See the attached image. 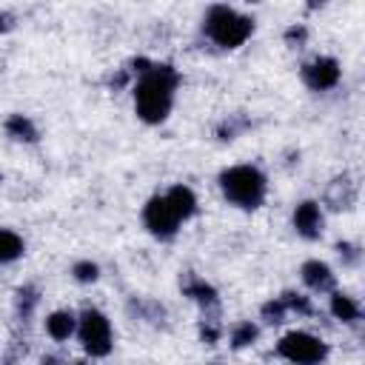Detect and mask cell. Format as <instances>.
Wrapping results in <instances>:
<instances>
[{"label": "cell", "instance_id": "6da1fadb", "mask_svg": "<svg viewBox=\"0 0 365 365\" xmlns=\"http://www.w3.org/2000/svg\"><path fill=\"white\" fill-rule=\"evenodd\" d=\"M180 77L171 66H148L134 88V108L143 123H163L174 103V88Z\"/></svg>", "mask_w": 365, "mask_h": 365}, {"label": "cell", "instance_id": "7a4b0ae2", "mask_svg": "<svg viewBox=\"0 0 365 365\" xmlns=\"http://www.w3.org/2000/svg\"><path fill=\"white\" fill-rule=\"evenodd\" d=\"M222 194L240 208H257L265 197V177L254 165H234L220 174Z\"/></svg>", "mask_w": 365, "mask_h": 365}, {"label": "cell", "instance_id": "3957f363", "mask_svg": "<svg viewBox=\"0 0 365 365\" xmlns=\"http://www.w3.org/2000/svg\"><path fill=\"white\" fill-rule=\"evenodd\" d=\"M205 31L217 46L237 48L251 37L254 23H251V17H245L228 6H211L205 14Z\"/></svg>", "mask_w": 365, "mask_h": 365}, {"label": "cell", "instance_id": "277c9868", "mask_svg": "<svg viewBox=\"0 0 365 365\" xmlns=\"http://www.w3.org/2000/svg\"><path fill=\"white\" fill-rule=\"evenodd\" d=\"M277 354L294 365H319L328 356V345L305 331H291L277 342Z\"/></svg>", "mask_w": 365, "mask_h": 365}, {"label": "cell", "instance_id": "5b68a950", "mask_svg": "<svg viewBox=\"0 0 365 365\" xmlns=\"http://www.w3.org/2000/svg\"><path fill=\"white\" fill-rule=\"evenodd\" d=\"M80 342L91 356H106L111 351V325L100 311L86 308L80 314Z\"/></svg>", "mask_w": 365, "mask_h": 365}, {"label": "cell", "instance_id": "8992f818", "mask_svg": "<svg viewBox=\"0 0 365 365\" xmlns=\"http://www.w3.org/2000/svg\"><path fill=\"white\" fill-rule=\"evenodd\" d=\"M143 222H145V228L154 234V237H160V240H171L174 234H177V217H174V211H171V205L165 202V197H151L148 202H145V208H143Z\"/></svg>", "mask_w": 365, "mask_h": 365}, {"label": "cell", "instance_id": "52a82bcc", "mask_svg": "<svg viewBox=\"0 0 365 365\" xmlns=\"http://www.w3.org/2000/svg\"><path fill=\"white\" fill-rule=\"evenodd\" d=\"M302 77L311 88L322 91V88H334L339 83V63L334 57H317L302 68Z\"/></svg>", "mask_w": 365, "mask_h": 365}, {"label": "cell", "instance_id": "ba28073f", "mask_svg": "<svg viewBox=\"0 0 365 365\" xmlns=\"http://www.w3.org/2000/svg\"><path fill=\"white\" fill-rule=\"evenodd\" d=\"M294 228L305 240H317L322 234V211H319V205L314 200H305V202L297 205V211H294Z\"/></svg>", "mask_w": 365, "mask_h": 365}, {"label": "cell", "instance_id": "9c48e42d", "mask_svg": "<svg viewBox=\"0 0 365 365\" xmlns=\"http://www.w3.org/2000/svg\"><path fill=\"white\" fill-rule=\"evenodd\" d=\"M165 202L171 205V211H174L177 220H188V217H194V211H197V197H194V191H191L188 185H174V188L165 194Z\"/></svg>", "mask_w": 365, "mask_h": 365}, {"label": "cell", "instance_id": "30bf717a", "mask_svg": "<svg viewBox=\"0 0 365 365\" xmlns=\"http://www.w3.org/2000/svg\"><path fill=\"white\" fill-rule=\"evenodd\" d=\"M302 279H305V285L314 288V291H331V288H334V274H331V268H328L325 262H319V259H308V262L302 265Z\"/></svg>", "mask_w": 365, "mask_h": 365}, {"label": "cell", "instance_id": "8fae6325", "mask_svg": "<svg viewBox=\"0 0 365 365\" xmlns=\"http://www.w3.org/2000/svg\"><path fill=\"white\" fill-rule=\"evenodd\" d=\"M74 328H77V319H74V314H68V311H54V314H48V319H46V331H48L51 339H68Z\"/></svg>", "mask_w": 365, "mask_h": 365}, {"label": "cell", "instance_id": "7c38bea8", "mask_svg": "<svg viewBox=\"0 0 365 365\" xmlns=\"http://www.w3.org/2000/svg\"><path fill=\"white\" fill-rule=\"evenodd\" d=\"M6 131H9L14 140H23V143H34V140H37L34 123H31L29 117H23V114H11V117L6 120Z\"/></svg>", "mask_w": 365, "mask_h": 365}, {"label": "cell", "instance_id": "4fadbf2b", "mask_svg": "<svg viewBox=\"0 0 365 365\" xmlns=\"http://www.w3.org/2000/svg\"><path fill=\"white\" fill-rule=\"evenodd\" d=\"M331 314L342 322H356L359 319V305L348 294H334L331 297Z\"/></svg>", "mask_w": 365, "mask_h": 365}, {"label": "cell", "instance_id": "5bb4252c", "mask_svg": "<svg viewBox=\"0 0 365 365\" xmlns=\"http://www.w3.org/2000/svg\"><path fill=\"white\" fill-rule=\"evenodd\" d=\"M23 254V240L9 231V228H0V262H11Z\"/></svg>", "mask_w": 365, "mask_h": 365}, {"label": "cell", "instance_id": "9a60e30c", "mask_svg": "<svg viewBox=\"0 0 365 365\" xmlns=\"http://www.w3.org/2000/svg\"><path fill=\"white\" fill-rule=\"evenodd\" d=\"M185 294H188L191 299H197L200 305H214V302H217V291H214L208 282H202V279L185 282Z\"/></svg>", "mask_w": 365, "mask_h": 365}, {"label": "cell", "instance_id": "2e32d148", "mask_svg": "<svg viewBox=\"0 0 365 365\" xmlns=\"http://www.w3.org/2000/svg\"><path fill=\"white\" fill-rule=\"evenodd\" d=\"M257 325L254 322H240L237 328H234V334H231V345L234 348H245V345H251L254 339H257Z\"/></svg>", "mask_w": 365, "mask_h": 365}, {"label": "cell", "instance_id": "e0dca14e", "mask_svg": "<svg viewBox=\"0 0 365 365\" xmlns=\"http://www.w3.org/2000/svg\"><path fill=\"white\" fill-rule=\"evenodd\" d=\"M34 305H37V288H34V285H23V288L17 291V311H20L23 317H29Z\"/></svg>", "mask_w": 365, "mask_h": 365}, {"label": "cell", "instance_id": "ac0fdd59", "mask_svg": "<svg viewBox=\"0 0 365 365\" xmlns=\"http://www.w3.org/2000/svg\"><path fill=\"white\" fill-rule=\"evenodd\" d=\"M71 274H74V279H77V282H94V279H97V274H100V268H97L94 262L83 259V262H74Z\"/></svg>", "mask_w": 365, "mask_h": 365}, {"label": "cell", "instance_id": "d6986e66", "mask_svg": "<svg viewBox=\"0 0 365 365\" xmlns=\"http://www.w3.org/2000/svg\"><path fill=\"white\" fill-rule=\"evenodd\" d=\"M279 299H282L285 311H299V314H311L314 311L311 302H308V297H302V294H282Z\"/></svg>", "mask_w": 365, "mask_h": 365}, {"label": "cell", "instance_id": "ffe728a7", "mask_svg": "<svg viewBox=\"0 0 365 365\" xmlns=\"http://www.w3.org/2000/svg\"><path fill=\"white\" fill-rule=\"evenodd\" d=\"M262 317H265L268 322H282V317H285V305H282V299H274V302L262 305Z\"/></svg>", "mask_w": 365, "mask_h": 365}, {"label": "cell", "instance_id": "44dd1931", "mask_svg": "<svg viewBox=\"0 0 365 365\" xmlns=\"http://www.w3.org/2000/svg\"><path fill=\"white\" fill-rule=\"evenodd\" d=\"M285 40H288V43H299V40H305V29H302V26L288 29V31H285Z\"/></svg>", "mask_w": 365, "mask_h": 365}, {"label": "cell", "instance_id": "7402d4cb", "mask_svg": "<svg viewBox=\"0 0 365 365\" xmlns=\"http://www.w3.org/2000/svg\"><path fill=\"white\" fill-rule=\"evenodd\" d=\"M339 254L345 257V262H356V248H354V245H348V242L342 245V242H339Z\"/></svg>", "mask_w": 365, "mask_h": 365}, {"label": "cell", "instance_id": "603a6c76", "mask_svg": "<svg viewBox=\"0 0 365 365\" xmlns=\"http://www.w3.org/2000/svg\"><path fill=\"white\" fill-rule=\"evenodd\" d=\"M9 29V23H6V14H0V31H6Z\"/></svg>", "mask_w": 365, "mask_h": 365}, {"label": "cell", "instance_id": "cb8c5ba5", "mask_svg": "<svg viewBox=\"0 0 365 365\" xmlns=\"http://www.w3.org/2000/svg\"><path fill=\"white\" fill-rule=\"evenodd\" d=\"M43 365H57V362H54V359L48 356V359H43Z\"/></svg>", "mask_w": 365, "mask_h": 365}, {"label": "cell", "instance_id": "d4e9b609", "mask_svg": "<svg viewBox=\"0 0 365 365\" xmlns=\"http://www.w3.org/2000/svg\"><path fill=\"white\" fill-rule=\"evenodd\" d=\"M77 365H88V362H77Z\"/></svg>", "mask_w": 365, "mask_h": 365}, {"label": "cell", "instance_id": "484cf974", "mask_svg": "<svg viewBox=\"0 0 365 365\" xmlns=\"http://www.w3.org/2000/svg\"><path fill=\"white\" fill-rule=\"evenodd\" d=\"M0 180H3V177H0Z\"/></svg>", "mask_w": 365, "mask_h": 365}]
</instances>
